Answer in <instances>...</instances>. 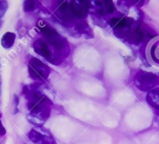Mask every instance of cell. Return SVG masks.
Instances as JSON below:
<instances>
[{
	"instance_id": "1",
	"label": "cell",
	"mask_w": 159,
	"mask_h": 144,
	"mask_svg": "<svg viewBox=\"0 0 159 144\" xmlns=\"http://www.w3.org/2000/svg\"><path fill=\"white\" fill-rule=\"evenodd\" d=\"M23 94L27 101V108L30 111L27 115L28 121L37 127H42L49 118L52 102L37 84L24 86Z\"/></svg>"
},
{
	"instance_id": "2",
	"label": "cell",
	"mask_w": 159,
	"mask_h": 144,
	"mask_svg": "<svg viewBox=\"0 0 159 144\" xmlns=\"http://www.w3.org/2000/svg\"><path fill=\"white\" fill-rule=\"evenodd\" d=\"M38 27L43 34L45 40L54 47L63 56L64 59L68 57L70 53V48L66 38L57 33L54 28L51 27L43 21H40L38 23Z\"/></svg>"
},
{
	"instance_id": "3",
	"label": "cell",
	"mask_w": 159,
	"mask_h": 144,
	"mask_svg": "<svg viewBox=\"0 0 159 144\" xmlns=\"http://www.w3.org/2000/svg\"><path fill=\"white\" fill-rule=\"evenodd\" d=\"M33 47L36 53L44 58L53 65H57L62 62L63 56L45 39H37L33 44Z\"/></svg>"
},
{
	"instance_id": "4",
	"label": "cell",
	"mask_w": 159,
	"mask_h": 144,
	"mask_svg": "<svg viewBox=\"0 0 159 144\" xmlns=\"http://www.w3.org/2000/svg\"><path fill=\"white\" fill-rule=\"evenodd\" d=\"M134 84L141 91H151L159 85V73L140 70L135 76Z\"/></svg>"
},
{
	"instance_id": "5",
	"label": "cell",
	"mask_w": 159,
	"mask_h": 144,
	"mask_svg": "<svg viewBox=\"0 0 159 144\" xmlns=\"http://www.w3.org/2000/svg\"><path fill=\"white\" fill-rule=\"evenodd\" d=\"M29 74L33 79L40 82L45 81L51 73V69L40 59L31 56L28 64Z\"/></svg>"
},
{
	"instance_id": "6",
	"label": "cell",
	"mask_w": 159,
	"mask_h": 144,
	"mask_svg": "<svg viewBox=\"0 0 159 144\" xmlns=\"http://www.w3.org/2000/svg\"><path fill=\"white\" fill-rule=\"evenodd\" d=\"M110 24L116 37L126 39L134 27L135 22L130 17H114L110 20Z\"/></svg>"
},
{
	"instance_id": "7",
	"label": "cell",
	"mask_w": 159,
	"mask_h": 144,
	"mask_svg": "<svg viewBox=\"0 0 159 144\" xmlns=\"http://www.w3.org/2000/svg\"><path fill=\"white\" fill-rule=\"evenodd\" d=\"M28 138L34 144H57L49 131L42 127L31 129L28 133Z\"/></svg>"
},
{
	"instance_id": "8",
	"label": "cell",
	"mask_w": 159,
	"mask_h": 144,
	"mask_svg": "<svg viewBox=\"0 0 159 144\" xmlns=\"http://www.w3.org/2000/svg\"><path fill=\"white\" fill-rule=\"evenodd\" d=\"M89 1H71L69 3L70 11L75 19L82 20L87 17Z\"/></svg>"
},
{
	"instance_id": "9",
	"label": "cell",
	"mask_w": 159,
	"mask_h": 144,
	"mask_svg": "<svg viewBox=\"0 0 159 144\" xmlns=\"http://www.w3.org/2000/svg\"><path fill=\"white\" fill-rule=\"evenodd\" d=\"M97 5V13L99 15H108L113 13L114 11V5L112 1H96Z\"/></svg>"
},
{
	"instance_id": "10",
	"label": "cell",
	"mask_w": 159,
	"mask_h": 144,
	"mask_svg": "<svg viewBox=\"0 0 159 144\" xmlns=\"http://www.w3.org/2000/svg\"><path fill=\"white\" fill-rule=\"evenodd\" d=\"M146 101L149 105L156 110H159V87L148 92L146 97Z\"/></svg>"
},
{
	"instance_id": "11",
	"label": "cell",
	"mask_w": 159,
	"mask_h": 144,
	"mask_svg": "<svg viewBox=\"0 0 159 144\" xmlns=\"http://www.w3.org/2000/svg\"><path fill=\"white\" fill-rule=\"evenodd\" d=\"M16 34L12 32H6L4 35L2 36L1 40V44L3 48H10L11 47L13 46L16 40Z\"/></svg>"
},
{
	"instance_id": "12",
	"label": "cell",
	"mask_w": 159,
	"mask_h": 144,
	"mask_svg": "<svg viewBox=\"0 0 159 144\" xmlns=\"http://www.w3.org/2000/svg\"><path fill=\"white\" fill-rule=\"evenodd\" d=\"M39 6H41V3L40 1H25L23 3V9L26 12L34 10L35 9H37Z\"/></svg>"
},
{
	"instance_id": "13",
	"label": "cell",
	"mask_w": 159,
	"mask_h": 144,
	"mask_svg": "<svg viewBox=\"0 0 159 144\" xmlns=\"http://www.w3.org/2000/svg\"><path fill=\"white\" fill-rule=\"evenodd\" d=\"M8 8V3L6 1H0V18L4 16Z\"/></svg>"
},
{
	"instance_id": "14",
	"label": "cell",
	"mask_w": 159,
	"mask_h": 144,
	"mask_svg": "<svg viewBox=\"0 0 159 144\" xmlns=\"http://www.w3.org/2000/svg\"><path fill=\"white\" fill-rule=\"evenodd\" d=\"M14 103H15V111H14L13 113L14 114H16L17 112H19L18 108H17V106L19 104V98L17 95H14Z\"/></svg>"
},
{
	"instance_id": "15",
	"label": "cell",
	"mask_w": 159,
	"mask_h": 144,
	"mask_svg": "<svg viewBox=\"0 0 159 144\" xmlns=\"http://www.w3.org/2000/svg\"><path fill=\"white\" fill-rule=\"evenodd\" d=\"M6 134V130L4 128V126H3L1 120H0V137H3V136H5Z\"/></svg>"
},
{
	"instance_id": "16",
	"label": "cell",
	"mask_w": 159,
	"mask_h": 144,
	"mask_svg": "<svg viewBox=\"0 0 159 144\" xmlns=\"http://www.w3.org/2000/svg\"><path fill=\"white\" fill-rule=\"evenodd\" d=\"M0 95H1V82H0Z\"/></svg>"
},
{
	"instance_id": "17",
	"label": "cell",
	"mask_w": 159,
	"mask_h": 144,
	"mask_svg": "<svg viewBox=\"0 0 159 144\" xmlns=\"http://www.w3.org/2000/svg\"><path fill=\"white\" fill-rule=\"evenodd\" d=\"M157 114H158V115L159 116V110H157Z\"/></svg>"
},
{
	"instance_id": "18",
	"label": "cell",
	"mask_w": 159,
	"mask_h": 144,
	"mask_svg": "<svg viewBox=\"0 0 159 144\" xmlns=\"http://www.w3.org/2000/svg\"><path fill=\"white\" fill-rule=\"evenodd\" d=\"M2 113H1V112H0V118H1V117H2Z\"/></svg>"
}]
</instances>
